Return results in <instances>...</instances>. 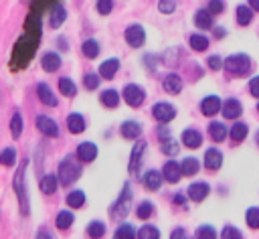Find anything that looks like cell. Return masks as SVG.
I'll list each match as a JSON object with an SVG mask.
<instances>
[{
  "instance_id": "obj_42",
  "label": "cell",
  "mask_w": 259,
  "mask_h": 239,
  "mask_svg": "<svg viewBox=\"0 0 259 239\" xmlns=\"http://www.w3.org/2000/svg\"><path fill=\"white\" fill-rule=\"evenodd\" d=\"M10 134H12L14 140L20 138V134H22V115H20V111H16L10 120Z\"/></svg>"
},
{
  "instance_id": "obj_49",
  "label": "cell",
  "mask_w": 259,
  "mask_h": 239,
  "mask_svg": "<svg viewBox=\"0 0 259 239\" xmlns=\"http://www.w3.org/2000/svg\"><path fill=\"white\" fill-rule=\"evenodd\" d=\"M95 10H97L99 14H109V12L113 10V2H109V0H99V2H95Z\"/></svg>"
},
{
  "instance_id": "obj_32",
  "label": "cell",
  "mask_w": 259,
  "mask_h": 239,
  "mask_svg": "<svg viewBox=\"0 0 259 239\" xmlns=\"http://www.w3.org/2000/svg\"><path fill=\"white\" fill-rule=\"evenodd\" d=\"M113 239H138V233H136V229H134L130 223H121V225L115 229Z\"/></svg>"
},
{
  "instance_id": "obj_14",
  "label": "cell",
  "mask_w": 259,
  "mask_h": 239,
  "mask_svg": "<svg viewBox=\"0 0 259 239\" xmlns=\"http://www.w3.org/2000/svg\"><path fill=\"white\" fill-rule=\"evenodd\" d=\"M208 190H210L208 182H192V184L188 186L186 194H188V198H190V201H194V203H200V201H204V198H206Z\"/></svg>"
},
{
  "instance_id": "obj_30",
  "label": "cell",
  "mask_w": 259,
  "mask_h": 239,
  "mask_svg": "<svg viewBox=\"0 0 259 239\" xmlns=\"http://www.w3.org/2000/svg\"><path fill=\"white\" fill-rule=\"evenodd\" d=\"M180 168H182V174H186V176H192V174H196V172H198V168H200V162H198L194 156H186V158L180 162Z\"/></svg>"
},
{
  "instance_id": "obj_18",
  "label": "cell",
  "mask_w": 259,
  "mask_h": 239,
  "mask_svg": "<svg viewBox=\"0 0 259 239\" xmlns=\"http://www.w3.org/2000/svg\"><path fill=\"white\" fill-rule=\"evenodd\" d=\"M223 115L227 117V120H237L239 115H241V111H243V107H241V101L239 99H235V97H229L225 103H223Z\"/></svg>"
},
{
  "instance_id": "obj_60",
  "label": "cell",
  "mask_w": 259,
  "mask_h": 239,
  "mask_svg": "<svg viewBox=\"0 0 259 239\" xmlns=\"http://www.w3.org/2000/svg\"><path fill=\"white\" fill-rule=\"evenodd\" d=\"M214 36H225V28H214Z\"/></svg>"
},
{
  "instance_id": "obj_19",
  "label": "cell",
  "mask_w": 259,
  "mask_h": 239,
  "mask_svg": "<svg viewBox=\"0 0 259 239\" xmlns=\"http://www.w3.org/2000/svg\"><path fill=\"white\" fill-rule=\"evenodd\" d=\"M40 67L49 73H55L59 67H61V57L55 53V51H47L42 57H40Z\"/></svg>"
},
{
  "instance_id": "obj_57",
  "label": "cell",
  "mask_w": 259,
  "mask_h": 239,
  "mask_svg": "<svg viewBox=\"0 0 259 239\" xmlns=\"http://www.w3.org/2000/svg\"><path fill=\"white\" fill-rule=\"evenodd\" d=\"M184 201H186L184 194H174V203H176V205H184Z\"/></svg>"
},
{
  "instance_id": "obj_33",
  "label": "cell",
  "mask_w": 259,
  "mask_h": 239,
  "mask_svg": "<svg viewBox=\"0 0 259 239\" xmlns=\"http://www.w3.org/2000/svg\"><path fill=\"white\" fill-rule=\"evenodd\" d=\"M55 225H57V229H61V231L69 229V227L73 225V213H71V211H59V213H57V219H55Z\"/></svg>"
},
{
  "instance_id": "obj_1",
  "label": "cell",
  "mask_w": 259,
  "mask_h": 239,
  "mask_svg": "<svg viewBox=\"0 0 259 239\" xmlns=\"http://www.w3.org/2000/svg\"><path fill=\"white\" fill-rule=\"evenodd\" d=\"M49 2H34L32 10L26 16L24 22V32L18 36L14 49H12V59H10V69H24L28 65V61L32 59V55L36 53L38 45H40V14H42V6H47Z\"/></svg>"
},
{
  "instance_id": "obj_36",
  "label": "cell",
  "mask_w": 259,
  "mask_h": 239,
  "mask_svg": "<svg viewBox=\"0 0 259 239\" xmlns=\"http://www.w3.org/2000/svg\"><path fill=\"white\" fill-rule=\"evenodd\" d=\"M188 43H190V47H192L194 51H198V53H202V51L208 49V38H206L204 34H190V36H188Z\"/></svg>"
},
{
  "instance_id": "obj_6",
  "label": "cell",
  "mask_w": 259,
  "mask_h": 239,
  "mask_svg": "<svg viewBox=\"0 0 259 239\" xmlns=\"http://www.w3.org/2000/svg\"><path fill=\"white\" fill-rule=\"evenodd\" d=\"M121 97L130 107H140L144 103V99H146V91L136 83H127L123 87V91H121Z\"/></svg>"
},
{
  "instance_id": "obj_52",
  "label": "cell",
  "mask_w": 259,
  "mask_h": 239,
  "mask_svg": "<svg viewBox=\"0 0 259 239\" xmlns=\"http://www.w3.org/2000/svg\"><path fill=\"white\" fill-rule=\"evenodd\" d=\"M158 8H160V12H164V14H170V12H174V8H176V2H166V0H162V2H158Z\"/></svg>"
},
{
  "instance_id": "obj_12",
  "label": "cell",
  "mask_w": 259,
  "mask_h": 239,
  "mask_svg": "<svg viewBox=\"0 0 259 239\" xmlns=\"http://www.w3.org/2000/svg\"><path fill=\"white\" fill-rule=\"evenodd\" d=\"M219 109H223V101L217 97V95H206L202 101H200V111L202 115H214L219 113Z\"/></svg>"
},
{
  "instance_id": "obj_58",
  "label": "cell",
  "mask_w": 259,
  "mask_h": 239,
  "mask_svg": "<svg viewBox=\"0 0 259 239\" xmlns=\"http://www.w3.org/2000/svg\"><path fill=\"white\" fill-rule=\"evenodd\" d=\"M59 47H61V49H65V51L69 49V45H67V38H65V36H61V38H59Z\"/></svg>"
},
{
  "instance_id": "obj_8",
  "label": "cell",
  "mask_w": 259,
  "mask_h": 239,
  "mask_svg": "<svg viewBox=\"0 0 259 239\" xmlns=\"http://www.w3.org/2000/svg\"><path fill=\"white\" fill-rule=\"evenodd\" d=\"M123 36H125V43H127L130 47H134V49L142 47V45H144V41H146V32H144V26H142V24H138V22L130 24V26L125 28Z\"/></svg>"
},
{
  "instance_id": "obj_56",
  "label": "cell",
  "mask_w": 259,
  "mask_h": 239,
  "mask_svg": "<svg viewBox=\"0 0 259 239\" xmlns=\"http://www.w3.org/2000/svg\"><path fill=\"white\" fill-rule=\"evenodd\" d=\"M144 63H146L150 69H154V67H156V57H154V55H146V57H144Z\"/></svg>"
},
{
  "instance_id": "obj_55",
  "label": "cell",
  "mask_w": 259,
  "mask_h": 239,
  "mask_svg": "<svg viewBox=\"0 0 259 239\" xmlns=\"http://www.w3.org/2000/svg\"><path fill=\"white\" fill-rule=\"evenodd\" d=\"M36 239H53V233L47 229V227H40L36 231Z\"/></svg>"
},
{
  "instance_id": "obj_25",
  "label": "cell",
  "mask_w": 259,
  "mask_h": 239,
  "mask_svg": "<svg viewBox=\"0 0 259 239\" xmlns=\"http://www.w3.org/2000/svg\"><path fill=\"white\" fill-rule=\"evenodd\" d=\"M194 24L198 26V28H212L214 24H212V14L208 12V8H200V10H196V14H194Z\"/></svg>"
},
{
  "instance_id": "obj_10",
  "label": "cell",
  "mask_w": 259,
  "mask_h": 239,
  "mask_svg": "<svg viewBox=\"0 0 259 239\" xmlns=\"http://www.w3.org/2000/svg\"><path fill=\"white\" fill-rule=\"evenodd\" d=\"M144 152H146V142L144 140L136 142V146L132 150V156H130V164H127V168H130L132 174H138L140 164H142V158H144Z\"/></svg>"
},
{
  "instance_id": "obj_41",
  "label": "cell",
  "mask_w": 259,
  "mask_h": 239,
  "mask_svg": "<svg viewBox=\"0 0 259 239\" xmlns=\"http://www.w3.org/2000/svg\"><path fill=\"white\" fill-rule=\"evenodd\" d=\"M0 164L2 166H14L16 164V150L12 146H8L0 152Z\"/></svg>"
},
{
  "instance_id": "obj_22",
  "label": "cell",
  "mask_w": 259,
  "mask_h": 239,
  "mask_svg": "<svg viewBox=\"0 0 259 239\" xmlns=\"http://www.w3.org/2000/svg\"><path fill=\"white\" fill-rule=\"evenodd\" d=\"M65 18H67V8H65L63 4H59V2H55V4H53V10H51V16H49L51 28H59Z\"/></svg>"
},
{
  "instance_id": "obj_62",
  "label": "cell",
  "mask_w": 259,
  "mask_h": 239,
  "mask_svg": "<svg viewBox=\"0 0 259 239\" xmlns=\"http://www.w3.org/2000/svg\"><path fill=\"white\" fill-rule=\"evenodd\" d=\"M257 109H259V103H257Z\"/></svg>"
},
{
  "instance_id": "obj_50",
  "label": "cell",
  "mask_w": 259,
  "mask_h": 239,
  "mask_svg": "<svg viewBox=\"0 0 259 239\" xmlns=\"http://www.w3.org/2000/svg\"><path fill=\"white\" fill-rule=\"evenodd\" d=\"M170 239H192V237L188 235V231H186L184 227H176V229L170 233Z\"/></svg>"
},
{
  "instance_id": "obj_28",
  "label": "cell",
  "mask_w": 259,
  "mask_h": 239,
  "mask_svg": "<svg viewBox=\"0 0 259 239\" xmlns=\"http://www.w3.org/2000/svg\"><path fill=\"white\" fill-rule=\"evenodd\" d=\"M162 178H164L162 172H158V170H148L146 176H144V184H146L148 190H158L160 184H162Z\"/></svg>"
},
{
  "instance_id": "obj_31",
  "label": "cell",
  "mask_w": 259,
  "mask_h": 239,
  "mask_svg": "<svg viewBox=\"0 0 259 239\" xmlns=\"http://www.w3.org/2000/svg\"><path fill=\"white\" fill-rule=\"evenodd\" d=\"M40 190L45 192V194H53L55 190H57V184H59V178L55 176V174H45L42 178H40Z\"/></svg>"
},
{
  "instance_id": "obj_48",
  "label": "cell",
  "mask_w": 259,
  "mask_h": 239,
  "mask_svg": "<svg viewBox=\"0 0 259 239\" xmlns=\"http://www.w3.org/2000/svg\"><path fill=\"white\" fill-rule=\"evenodd\" d=\"M83 87L85 89H97L99 87V75L97 73H87L83 77Z\"/></svg>"
},
{
  "instance_id": "obj_15",
  "label": "cell",
  "mask_w": 259,
  "mask_h": 239,
  "mask_svg": "<svg viewBox=\"0 0 259 239\" xmlns=\"http://www.w3.org/2000/svg\"><path fill=\"white\" fill-rule=\"evenodd\" d=\"M223 166V152L217 148H208L204 152V168L206 170H219Z\"/></svg>"
},
{
  "instance_id": "obj_46",
  "label": "cell",
  "mask_w": 259,
  "mask_h": 239,
  "mask_svg": "<svg viewBox=\"0 0 259 239\" xmlns=\"http://www.w3.org/2000/svg\"><path fill=\"white\" fill-rule=\"evenodd\" d=\"M196 239H217V231L210 227V225H200L196 229Z\"/></svg>"
},
{
  "instance_id": "obj_7",
  "label": "cell",
  "mask_w": 259,
  "mask_h": 239,
  "mask_svg": "<svg viewBox=\"0 0 259 239\" xmlns=\"http://www.w3.org/2000/svg\"><path fill=\"white\" fill-rule=\"evenodd\" d=\"M152 115H154L156 122L168 124V122H172V120L176 117V107H174L172 103H168V101H158V103H154V107H152Z\"/></svg>"
},
{
  "instance_id": "obj_54",
  "label": "cell",
  "mask_w": 259,
  "mask_h": 239,
  "mask_svg": "<svg viewBox=\"0 0 259 239\" xmlns=\"http://www.w3.org/2000/svg\"><path fill=\"white\" fill-rule=\"evenodd\" d=\"M223 8H225L223 2H217V0L208 2V12H210V14H219V12H223Z\"/></svg>"
},
{
  "instance_id": "obj_13",
  "label": "cell",
  "mask_w": 259,
  "mask_h": 239,
  "mask_svg": "<svg viewBox=\"0 0 259 239\" xmlns=\"http://www.w3.org/2000/svg\"><path fill=\"white\" fill-rule=\"evenodd\" d=\"M162 176H164V180H168V182H178L180 180V176H182V168H180V164L176 162V160H168L164 166H162Z\"/></svg>"
},
{
  "instance_id": "obj_59",
  "label": "cell",
  "mask_w": 259,
  "mask_h": 239,
  "mask_svg": "<svg viewBox=\"0 0 259 239\" xmlns=\"http://www.w3.org/2000/svg\"><path fill=\"white\" fill-rule=\"evenodd\" d=\"M249 8H251V10H259V0H251V2H249Z\"/></svg>"
},
{
  "instance_id": "obj_26",
  "label": "cell",
  "mask_w": 259,
  "mask_h": 239,
  "mask_svg": "<svg viewBox=\"0 0 259 239\" xmlns=\"http://www.w3.org/2000/svg\"><path fill=\"white\" fill-rule=\"evenodd\" d=\"M99 101H101V105L113 109V107H117V103H119V93H117L115 89H103V91L99 93Z\"/></svg>"
},
{
  "instance_id": "obj_24",
  "label": "cell",
  "mask_w": 259,
  "mask_h": 239,
  "mask_svg": "<svg viewBox=\"0 0 259 239\" xmlns=\"http://www.w3.org/2000/svg\"><path fill=\"white\" fill-rule=\"evenodd\" d=\"M67 130L71 134H81L85 132V117L81 113H69L67 115Z\"/></svg>"
},
{
  "instance_id": "obj_9",
  "label": "cell",
  "mask_w": 259,
  "mask_h": 239,
  "mask_svg": "<svg viewBox=\"0 0 259 239\" xmlns=\"http://www.w3.org/2000/svg\"><path fill=\"white\" fill-rule=\"evenodd\" d=\"M36 128H38V132L40 134H45V136H49V138H57L59 136V126H57V122L53 120V117H49V115H36Z\"/></svg>"
},
{
  "instance_id": "obj_44",
  "label": "cell",
  "mask_w": 259,
  "mask_h": 239,
  "mask_svg": "<svg viewBox=\"0 0 259 239\" xmlns=\"http://www.w3.org/2000/svg\"><path fill=\"white\" fill-rule=\"evenodd\" d=\"M160 148H162V152H164L166 156H176L180 146H178V142H176V140H172V138H166V140H162Z\"/></svg>"
},
{
  "instance_id": "obj_37",
  "label": "cell",
  "mask_w": 259,
  "mask_h": 239,
  "mask_svg": "<svg viewBox=\"0 0 259 239\" xmlns=\"http://www.w3.org/2000/svg\"><path fill=\"white\" fill-rule=\"evenodd\" d=\"M247 134H249L247 124H243V122L233 124V128H231V138H233L235 142H243V140L247 138Z\"/></svg>"
},
{
  "instance_id": "obj_38",
  "label": "cell",
  "mask_w": 259,
  "mask_h": 239,
  "mask_svg": "<svg viewBox=\"0 0 259 239\" xmlns=\"http://www.w3.org/2000/svg\"><path fill=\"white\" fill-rule=\"evenodd\" d=\"M136 215H138V219L148 221V219L154 215V205H152V201H142V203L138 205V209H136Z\"/></svg>"
},
{
  "instance_id": "obj_29",
  "label": "cell",
  "mask_w": 259,
  "mask_h": 239,
  "mask_svg": "<svg viewBox=\"0 0 259 239\" xmlns=\"http://www.w3.org/2000/svg\"><path fill=\"white\" fill-rule=\"evenodd\" d=\"M99 51H101V47H99V43H97L95 38H87V41L81 45V53H83L87 59H95V57L99 55Z\"/></svg>"
},
{
  "instance_id": "obj_11",
  "label": "cell",
  "mask_w": 259,
  "mask_h": 239,
  "mask_svg": "<svg viewBox=\"0 0 259 239\" xmlns=\"http://www.w3.org/2000/svg\"><path fill=\"white\" fill-rule=\"evenodd\" d=\"M77 160L79 162H93L95 156H97V146L93 142H81L77 146Z\"/></svg>"
},
{
  "instance_id": "obj_51",
  "label": "cell",
  "mask_w": 259,
  "mask_h": 239,
  "mask_svg": "<svg viewBox=\"0 0 259 239\" xmlns=\"http://www.w3.org/2000/svg\"><path fill=\"white\" fill-rule=\"evenodd\" d=\"M249 93L253 97H259V75L251 77V81H249Z\"/></svg>"
},
{
  "instance_id": "obj_17",
  "label": "cell",
  "mask_w": 259,
  "mask_h": 239,
  "mask_svg": "<svg viewBox=\"0 0 259 239\" xmlns=\"http://www.w3.org/2000/svg\"><path fill=\"white\" fill-rule=\"evenodd\" d=\"M180 140H182V144L186 146V148H198L200 144H202V134L198 132V130H194V128H186L184 132H182V136H180Z\"/></svg>"
},
{
  "instance_id": "obj_3",
  "label": "cell",
  "mask_w": 259,
  "mask_h": 239,
  "mask_svg": "<svg viewBox=\"0 0 259 239\" xmlns=\"http://www.w3.org/2000/svg\"><path fill=\"white\" fill-rule=\"evenodd\" d=\"M130 203H132V186L125 182L123 188H121V192H119V196L109 207V217L113 221H123L127 217V213H130Z\"/></svg>"
},
{
  "instance_id": "obj_16",
  "label": "cell",
  "mask_w": 259,
  "mask_h": 239,
  "mask_svg": "<svg viewBox=\"0 0 259 239\" xmlns=\"http://www.w3.org/2000/svg\"><path fill=\"white\" fill-rule=\"evenodd\" d=\"M119 134H121L125 140H136V138H140V134H142V124L136 122V120H127V122L121 124Z\"/></svg>"
},
{
  "instance_id": "obj_23",
  "label": "cell",
  "mask_w": 259,
  "mask_h": 239,
  "mask_svg": "<svg viewBox=\"0 0 259 239\" xmlns=\"http://www.w3.org/2000/svg\"><path fill=\"white\" fill-rule=\"evenodd\" d=\"M117 69H119V59L111 57V59H107V61H103V63L99 65V75H101L103 79H113L115 73H117Z\"/></svg>"
},
{
  "instance_id": "obj_5",
  "label": "cell",
  "mask_w": 259,
  "mask_h": 239,
  "mask_svg": "<svg viewBox=\"0 0 259 239\" xmlns=\"http://www.w3.org/2000/svg\"><path fill=\"white\" fill-rule=\"evenodd\" d=\"M251 59L245 53H237V55H229L225 61V69L227 73L235 75V77H245L251 71Z\"/></svg>"
},
{
  "instance_id": "obj_35",
  "label": "cell",
  "mask_w": 259,
  "mask_h": 239,
  "mask_svg": "<svg viewBox=\"0 0 259 239\" xmlns=\"http://www.w3.org/2000/svg\"><path fill=\"white\" fill-rule=\"evenodd\" d=\"M87 235L91 237V239H99V237H103L105 235V223L103 221H91L89 225H87Z\"/></svg>"
},
{
  "instance_id": "obj_47",
  "label": "cell",
  "mask_w": 259,
  "mask_h": 239,
  "mask_svg": "<svg viewBox=\"0 0 259 239\" xmlns=\"http://www.w3.org/2000/svg\"><path fill=\"white\" fill-rule=\"evenodd\" d=\"M221 239H243V233H241L237 227L227 225V227H223V231H221Z\"/></svg>"
},
{
  "instance_id": "obj_4",
  "label": "cell",
  "mask_w": 259,
  "mask_h": 239,
  "mask_svg": "<svg viewBox=\"0 0 259 239\" xmlns=\"http://www.w3.org/2000/svg\"><path fill=\"white\" fill-rule=\"evenodd\" d=\"M26 164H28V160H22V162H20V166L16 168L14 180H12V186H14V192H16V196H18L20 213H22V215H28V194H26V184H24V170H26Z\"/></svg>"
},
{
  "instance_id": "obj_20",
  "label": "cell",
  "mask_w": 259,
  "mask_h": 239,
  "mask_svg": "<svg viewBox=\"0 0 259 239\" xmlns=\"http://www.w3.org/2000/svg\"><path fill=\"white\" fill-rule=\"evenodd\" d=\"M162 87H164L166 93H172V95L180 93V91H182V79H180V75L168 73V75L164 77V81H162Z\"/></svg>"
},
{
  "instance_id": "obj_40",
  "label": "cell",
  "mask_w": 259,
  "mask_h": 239,
  "mask_svg": "<svg viewBox=\"0 0 259 239\" xmlns=\"http://www.w3.org/2000/svg\"><path fill=\"white\" fill-rule=\"evenodd\" d=\"M251 18H253V14H251V8L249 6H237V24L239 26H247L249 22H251Z\"/></svg>"
},
{
  "instance_id": "obj_53",
  "label": "cell",
  "mask_w": 259,
  "mask_h": 239,
  "mask_svg": "<svg viewBox=\"0 0 259 239\" xmlns=\"http://www.w3.org/2000/svg\"><path fill=\"white\" fill-rule=\"evenodd\" d=\"M208 67H210L212 71H219V69L223 67L221 57H219V55H210V57H208Z\"/></svg>"
},
{
  "instance_id": "obj_21",
  "label": "cell",
  "mask_w": 259,
  "mask_h": 239,
  "mask_svg": "<svg viewBox=\"0 0 259 239\" xmlns=\"http://www.w3.org/2000/svg\"><path fill=\"white\" fill-rule=\"evenodd\" d=\"M36 95H38V99L45 103V105H51V107H55L59 101H57V95L53 93V89L49 87V83H38L36 85Z\"/></svg>"
},
{
  "instance_id": "obj_34",
  "label": "cell",
  "mask_w": 259,
  "mask_h": 239,
  "mask_svg": "<svg viewBox=\"0 0 259 239\" xmlns=\"http://www.w3.org/2000/svg\"><path fill=\"white\" fill-rule=\"evenodd\" d=\"M67 205L71 207V209H81L83 205H85V194H83V190H71L69 194H67Z\"/></svg>"
},
{
  "instance_id": "obj_45",
  "label": "cell",
  "mask_w": 259,
  "mask_h": 239,
  "mask_svg": "<svg viewBox=\"0 0 259 239\" xmlns=\"http://www.w3.org/2000/svg\"><path fill=\"white\" fill-rule=\"evenodd\" d=\"M245 221L251 229H259V209L257 207H251L247 209V215H245Z\"/></svg>"
},
{
  "instance_id": "obj_27",
  "label": "cell",
  "mask_w": 259,
  "mask_h": 239,
  "mask_svg": "<svg viewBox=\"0 0 259 239\" xmlns=\"http://www.w3.org/2000/svg\"><path fill=\"white\" fill-rule=\"evenodd\" d=\"M208 136L214 142H223L227 138V126L223 122H210L208 124Z\"/></svg>"
},
{
  "instance_id": "obj_43",
  "label": "cell",
  "mask_w": 259,
  "mask_h": 239,
  "mask_svg": "<svg viewBox=\"0 0 259 239\" xmlns=\"http://www.w3.org/2000/svg\"><path fill=\"white\" fill-rule=\"evenodd\" d=\"M138 239H160V231L154 225H144L138 231Z\"/></svg>"
},
{
  "instance_id": "obj_61",
  "label": "cell",
  "mask_w": 259,
  "mask_h": 239,
  "mask_svg": "<svg viewBox=\"0 0 259 239\" xmlns=\"http://www.w3.org/2000/svg\"><path fill=\"white\" fill-rule=\"evenodd\" d=\"M257 140H259V134H257Z\"/></svg>"
},
{
  "instance_id": "obj_39",
  "label": "cell",
  "mask_w": 259,
  "mask_h": 239,
  "mask_svg": "<svg viewBox=\"0 0 259 239\" xmlns=\"http://www.w3.org/2000/svg\"><path fill=\"white\" fill-rule=\"evenodd\" d=\"M59 91H61L65 97H73V95L77 93V87H75V83H73L69 77H61V79H59Z\"/></svg>"
},
{
  "instance_id": "obj_2",
  "label": "cell",
  "mask_w": 259,
  "mask_h": 239,
  "mask_svg": "<svg viewBox=\"0 0 259 239\" xmlns=\"http://www.w3.org/2000/svg\"><path fill=\"white\" fill-rule=\"evenodd\" d=\"M57 178L63 186H71L79 176H81V164L77 160V156H65L61 162H59V170H57Z\"/></svg>"
}]
</instances>
